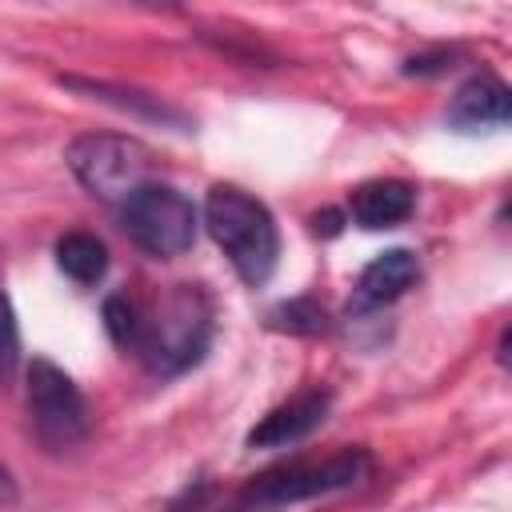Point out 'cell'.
<instances>
[{
  "label": "cell",
  "mask_w": 512,
  "mask_h": 512,
  "mask_svg": "<svg viewBox=\"0 0 512 512\" xmlns=\"http://www.w3.org/2000/svg\"><path fill=\"white\" fill-rule=\"evenodd\" d=\"M56 264L76 284H96L108 272V248L92 232H64L56 240Z\"/></svg>",
  "instance_id": "12"
},
{
  "label": "cell",
  "mask_w": 512,
  "mask_h": 512,
  "mask_svg": "<svg viewBox=\"0 0 512 512\" xmlns=\"http://www.w3.org/2000/svg\"><path fill=\"white\" fill-rule=\"evenodd\" d=\"M512 116V100L504 80L480 72L472 80H464L448 104V124L460 132H480V128H500Z\"/></svg>",
  "instance_id": "10"
},
{
  "label": "cell",
  "mask_w": 512,
  "mask_h": 512,
  "mask_svg": "<svg viewBox=\"0 0 512 512\" xmlns=\"http://www.w3.org/2000/svg\"><path fill=\"white\" fill-rule=\"evenodd\" d=\"M448 60H452V52H432V56H412V60L404 64V72H408V76H424V72H444V68H452Z\"/></svg>",
  "instance_id": "16"
},
{
  "label": "cell",
  "mask_w": 512,
  "mask_h": 512,
  "mask_svg": "<svg viewBox=\"0 0 512 512\" xmlns=\"http://www.w3.org/2000/svg\"><path fill=\"white\" fill-rule=\"evenodd\" d=\"M68 168L72 176L104 204H124L132 192L156 180L152 152L116 132H84L68 144Z\"/></svg>",
  "instance_id": "3"
},
{
  "label": "cell",
  "mask_w": 512,
  "mask_h": 512,
  "mask_svg": "<svg viewBox=\"0 0 512 512\" xmlns=\"http://www.w3.org/2000/svg\"><path fill=\"white\" fill-rule=\"evenodd\" d=\"M16 364H20V328H16L12 300L0 292V380H8Z\"/></svg>",
  "instance_id": "15"
},
{
  "label": "cell",
  "mask_w": 512,
  "mask_h": 512,
  "mask_svg": "<svg viewBox=\"0 0 512 512\" xmlns=\"http://www.w3.org/2000/svg\"><path fill=\"white\" fill-rule=\"evenodd\" d=\"M328 404H332V396L324 388H304V392L288 396L268 416H260V424L248 432V448H288V444L304 440L308 432H316L324 424Z\"/></svg>",
  "instance_id": "7"
},
{
  "label": "cell",
  "mask_w": 512,
  "mask_h": 512,
  "mask_svg": "<svg viewBox=\"0 0 512 512\" xmlns=\"http://www.w3.org/2000/svg\"><path fill=\"white\" fill-rule=\"evenodd\" d=\"M368 476V452L364 448H344L320 464H288L276 472H264L248 484V500L256 504H292V500H312L324 492L352 488Z\"/></svg>",
  "instance_id": "6"
},
{
  "label": "cell",
  "mask_w": 512,
  "mask_h": 512,
  "mask_svg": "<svg viewBox=\"0 0 512 512\" xmlns=\"http://www.w3.org/2000/svg\"><path fill=\"white\" fill-rule=\"evenodd\" d=\"M412 208H416V188L408 180H364L348 196L352 220L368 232L404 224L412 216Z\"/></svg>",
  "instance_id": "11"
},
{
  "label": "cell",
  "mask_w": 512,
  "mask_h": 512,
  "mask_svg": "<svg viewBox=\"0 0 512 512\" xmlns=\"http://www.w3.org/2000/svg\"><path fill=\"white\" fill-rule=\"evenodd\" d=\"M204 224L244 284L256 288L276 272L280 232L272 212L252 192L236 184H212L204 196Z\"/></svg>",
  "instance_id": "1"
},
{
  "label": "cell",
  "mask_w": 512,
  "mask_h": 512,
  "mask_svg": "<svg viewBox=\"0 0 512 512\" xmlns=\"http://www.w3.org/2000/svg\"><path fill=\"white\" fill-rule=\"evenodd\" d=\"M268 320H272V328H284V332H296V336H320V332L328 328L324 308H320L316 300H308V296H300V300H288V304L272 308V312H268Z\"/></svg>",
  "instance_id": "13"
},
{
  "label": "cell",
  "mask_w": 512,
  "mask_h": 512,
  "mask_svg": "<svg viewBox=\"0 0 512 512\" xmlns=\"http://www.w3.org/2000/svg\"><path fill=\"white\" fill-rule=\"evenodd\" d=\"M312 224H316V232H324V236H336V232H340V212H324V216H316Z\"/></svg>",
  "instance_id": "17"
},
{
  "label": "cell",
  "mask_w": 512,
  "mask_h": 512,
  "mask_svg": "<svg viewBox=\"0 0 512 512\" xmlns=\"http://www.w3.org/2000/svg\"><path fill=\"white\" fill-rule=\"evenodd\" d=\"M104 328H108L112 344L136 352V344H140V304L128 300V296H120V292L108 296L104 300Z\"/></svg>",
  "instance_id": "14"
},
{
  "label": "cell",
  "mask_w": 512,
  "mask_h": 512,
  "mask_svg": "<svg viewBox=\"0 0 512 512\" xmlns=\"http://www.w3.org/2000/svg\"><path fill=\"white\" fill-rule=\"evenodd\" d=\"M12 496H16V484H12L8 468H0V504H4V500H12Z\"/></svg>",
  "instance_id": "18"
},
{
  "label": "cell",
  "mask_w": 512,
  "mask_h": 512,
  "mask_svg": "<svg viewBox=\"0 0 512 512\" xmlns=\"http://www.w3.org/2000/svg\"><path fill=\"white\" fill-rule=\"evenodd\" d=\"M60 84L72 88V92H84V96H92V100H100V104H108L116 112H128L136 120H152V124H164V128H176V132L192 128L188 112H180L176 104H168V100H160L152 92L124 88V84H104V80H80V76H60Z\"/></svg>",
  "instance_id": "8"
},
{
  "label": "cell",
  "mask_w": 512,
  "mask_h": 512,
  "mask_svg": "<svg viewBox=\"0 0 512 512\" xmlns=\"http://www.w3.org/2000/svg\"><path fill=\"white\" fill-rule=\"evenodd\" d=\"M416 276H420L416 252H408V248H388V252H380V256L360 272V280H356V288H352L348 312H372V308L392 304Z\"/></svg>",
  "instance_id": "9"
},
{
  "label": "cell",
  "mask_w": 512,
  "mask_h": 512,
  "mask_svg": "<svg viewBox=\"0 0 512 512\" xmlns=\"http://www.w3.org/2000/svg\"><path fill=\"white\" fill-rule=\"evenodd\" d=\"M28 420L48 452H68L88 436V404L76 380L44 356L28 364Z\"/></svg>",
  "instance_id": "5"
},
{
  "label": "cell",
  "mask_w": 512,
  "mask_h": 512,
  "mask_svg": "<svg viewBox=\"0 0 512 512\" xmlns=\"http://www.w3.org/2000/svg\"><path fill=\"white\" fill-rule=\"evenodd\" d=\"M120 220L124 232L132 236V244H140L148 256H184L196 240V208L184 192H176L172 184H144L140 192H132L120 204Z\"/></svg>",
  "instance_id": "4"
},
{
  "label": "cell",
  "mask_w": 512,
  "mask_h": 512,
  "mask_svg": "<svg viewBox=\"0 0 512 512\" xmlns=\"http://www.w3.org/2000/svg\"><path fill=\"white\" fill-rule=\"evenodd\" d=\"M212 340V304L196 284H176L152 312L140 308L136 356L156 376H176L192 368Z\"/></svg>",
  "instance_id": "2"
}]
</instances>
